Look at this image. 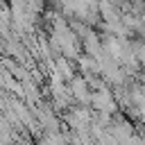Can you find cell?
<instances>
[{
	"mask_svg": "<svg viewBox=\"0 0 145 145\" xmlns=\"http://www.w3.org/2000/svg\"><path fill=\"white\" fill-rule=\"evenodd\" d=\"M88 79L86 77H72L70 79V93H72V97L77 100V102H82V104H91V100H93V93L88 91Z\"/></svg>",
	"mask_w": 145,
	"mask_h": 145,
	"instance_id": "7a4b0ae2",
	"label": "cell"
},
{
	"mask_svg": "<svg viewBox=\"0 0 145 145\" xmlns=\"http://www.w3.org/2000/svg\"><path fill=\"white\" fill-rule=\"evenodd\" d=\"M91 104H93V109H97V113H113L116 111V97L106 86H97V91H93Z\"/></svg>",
	"mask_w": 145,
	"mask_h": 145,
	"instance_id": "6da1fadb",
	"label": "cell"
}]
</instances>
